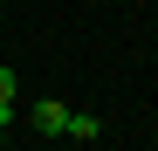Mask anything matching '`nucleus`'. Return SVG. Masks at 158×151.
I'll use <instances>...</instances> for the list:
<instances>
[{"label":"nucleus","instance_id":"obj_1","mask_svg":"<svg viewBox=\"0 0 158 151\" xmlns=\"http://www.w3.org/2000/svg\"><path fill=\"white\" fill-rule=\"evenodd\" d=\"M62 124H69V103H62V96H41V103L28 110V131L35 137H62Z\"/></svg>","mask_w":158,"mask_h":151},{"label":"nucleus","instance_id":"obj_2","mask_svg":"<svg viewBox=\"0 0 158 151\" xmlns=\"http://www.w3.org/2000/svg\"><path fill=\"white\" fill-rule=\"evenodd\" d=\"M62 137H76V144H96V137H103V117H96V110H69Z\"/></svg>","mask_w":158,"mask_h":151},{"label":"nucleus","instance_id":"obj_3","mask_svg":"<svg viewBox=\"0 0 158 151\" xmlns=\"http://www.w3.org/2000/svg\"><path fill=\"white\" fill-rule=\"evenodd\" d=\"M0 103H21V76H14L7 62H0Z\"/></svg>","mask_w":158,"mask_h":151},{"label":"nucleus","instance_id":"obj_4","mask_svg":"<svg viewBox=\"0 0 158 151\" xmlns=\"http://www.w3.org/2000/svg\"><path fill=\"white\" fill-rule=\"evenodd\" d=\"M0 144H7V124H0Z\"/></svg>","mask_w":158,"mask_h":151}]
</instances>
